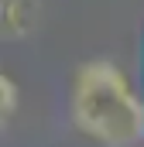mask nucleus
Here are the masks:
<instances>
[{"label":"nucleus","instance_id":"obj_1","mask_svg":"<svg viewBox=\"0 0 144 147\" xmlns=\"http://www.w3.org/2000/svg\"><path fill=\"white\" fill-rule=\"evenodd\" d=\"M69 113L75 130L100 147L144 144V99L107 58H93L75 72Z\"/></svg>","mask_w":144,"mask_h":147},{"label":"nucleus","instance_id":"obj_2","mask_svg":"<svg viewBox=\"0 0 144 147\" xmlns=\"http://www.w3.org/2000/svg\"><path fill=\"white\" fill-rule=\"evenodd\" d=\"M31 0H3V31L7 38H24V31L31 28Z\"/></svg>","mask_w":144,"mask_h":147},{"label":"nucleus","instance_id":"obj_3","mask_svg":"<svg viewBox=\"0 0 144 147\" xmlns=\"http://www.w3.org/2000/svg\"><path fill=\"white\" fill-rule=\"evenodd\" d=\"M14 110H17V82L10 75H0V113H3V120H10Z\"/></svg>","mask_w":144,"mask_h":147}]
</instances>
